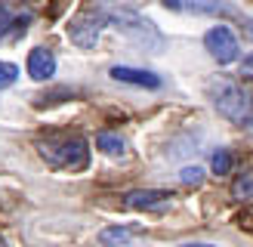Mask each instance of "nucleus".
<instances>
[{
  "mask_svg": "<svg viewBox=\"0 0 253 247\" xmlns=\"http://www.w3.org/2000/svg\"><path fill=\"white\" fill-rule=\"evenodd\" d=\"M37 155L53 170H65V173H78L90 167V145L86 139L74 133H53V136H41L34 142Z\"/></svg>",
  "mask_w": 253,
  "mask_h": 247,
  "instance_id": "f257e3e1",
  "label": "nucleus"
},
{
  "mask_svg": "<svg viewBox=\"0 0 253 247\" xmlns=\"http://www.w3.org/2000/svg\"><path fill=\"white\" fill-rule=\"evenodd\" d=\"M213 108L238 127H253V93L232 78H216L210 83Z\"/></svg>",
  "mask_w": 253,
  "mask_h": 247,
  "instance_id": "f03ea898",
  "label": "nucleus"
},
{
  "mask_svg": "<svg viewBox=\"0 0 253 247\" xmlns=\"http://www.w3.org/2000/svg\"><path fill=\"white\" fill-rule=\"evenodd\" d=\"M108 25H115L126 41L142 46L145 53H161L164 49V34L158 31V25L148 16H142V12H136V9H126V6L108 9Z\"/></svg>",
  "mask_w": 253,
  "mask_h": 247,
  "instance_id": "7ed1b4c3",
  "label": "nucleus"
},
{
  "mask_svg": "<svg viewBox=\"0 0 253 247\" xmlns=\"http://www.w3.org/2000/svg\"><path fill=\"white\" fill-rule=\"evenodd\" d=\"M34 25V9L25 0H0V43L22 41Z\"/></svg>",
  "mask_w": 253,
  "mask_h": 247,
  "instance_id": "20e7f679",
  "label": "nucleus"
},
{
  "mask_svg": "<svg viewBox=\"0 0 253 247\" xmlns=\"http://www.w3.org/2000/svg\"><path fill=\"white\" fill-rule=\"evenodd\" d=\"M105 25H108V12H102V9H86V12H81V16L68 25V37H71L74 46L93 49L99 43V34L105 31Z\"/></svg>",
  "mask_w": 253,
  "mask_h": 247,
  "instance_id": "39448f33",
  "label": "nucleus"
},
{
  "mask_svg": "<svg viewBox=\"0 0 253 247\" xmlns=\"http://www.w3.org/2000/svg\"><path fill=\"white\" fill-rule=\"evenodd\" d=\"M204 46H207V53L216 59L219 65H232V62H238V56H241L235 31L225 28V25H216V28H210L204 34Z\"/></svg>",
  "mask_w": 253,
  "mask_h": 247,
  "instance_id": "423d86ee",
  "label": "nucleus"
},
{
  "mask_svg": "<svg viewBox=\"0 0 253 247\" xmlns=\"http://www.w3.org/2000/svg\"><path fill=\"white\" fill-rule=\"evenodd\" d=\"M170 192L164 189H136L124 198V207L130 210H142V213H164L170 207Z\"/></svg>",
  "mask_w": 253,
  "mask_h": 247,
  "instance_id": "0eeeda50",
  "label": "nucleus"
},
{
  "mask_svg": "<svg viewBox=\"0 0 253 247\" xmlns=\"http://www.w3.org/2000/svg\"><path fill=\"white\" fill-rule=\"evenodd\" d=\"M115 81L130 83V86H142V90H158L161 86V74L148 71V68H130V65H115L108 71Z\"/></svg>",
  "mask_w": 253,
  "mask_h": 247,
  "instance_id": "6e6552de",
  "label": "nucleus"
},
{
  "mask_svg": "<svg viewBox=\"0 0 253 247\" xmlns=\"http://www.w3.org/2000/svg\"><path fill=\"white\" fill-rule=\"evenodd\" d=\"M28 74L37 83H41V81H53V74H56V56H53V49L34 46L31 53H28Z\"/></svg>",
  "mask_w": 253,
  "mask_h": 247,
  "instance_id": "1a4fd4ad",
  "label": "nucleus"
},
{
  "mask_svg": "<svg viewBox=\"0 0 253 247\" xmlns=\"http://www.w3.org/2000/svg\"><path fill=\"white\" fill-rule=\"evenodd\" d=\"M182 6H185L188 12H195V16H216V19L235 16V9H232L229 0H185Z\"/></svg>",
  "mask_w": 253,
  "mask_h": 247,
  "instance_id": "9d476101",
  "label": "nucleus"
},
{
  "mask_svg": "<svg viewBox=\"0 0 253 247\" xmlns=\"http://www.w3.org/2000/svg\"><path fill=\"white\" fill-rule=\"evenodd\" d=\"M96 148H99L102 155H108V158H124V155H126L124 136H121V133H111V130H105V133L96 136Z\"/></svg>",
  "mask_w": 253,
  "mask_h": 247,
  "instance_id": "9b49d317",
  "label": "nucleus"
},
{
  "mask_svg": "<svg viewBox=\"0 0 253 247\" xmlns=\"http://www.w3.org/2000/svg\"><path fill=\"white\" fill-rule=\"evenodd\" d=\"M232 198L238 204H253V167L241 170L232 182Z\"/></svg>",
  "mask_w": 253,
  "mask_h": 247,
  "instance_id": "f8f14e48",
  "label": "nucleus"
},
{
  "mask_svg": "<svg viewBox=\"0 0 253 247\" xmlns=\"http://www.w3.org/2000/svg\"><path fill=\"white\" fill-rule=\"evenodd\" d=\"M139 229H126V226H108L99 232V241L102 244H126L130 238H136Z\"/></svg>",
  "mask_w": 253,
  "mask_h": 247,
  "instance_id": "ddd939ff",
  "label": "nucleus"
},
{
  "mask_svg": "<svg viewBox=\"0 0 253 247\" xmlns=\"http://www.w3.org/2000/svg\"><path fill=\"white\" fill-rule=\"evenodd\" d=\"M232 164H235V158H232L229 152H225V148H222V152H216V155L210 158V170L216 173V176H225V173L232 170Z\"/></svg>",
  "mask_w": 253,
  "mask_h": 247,
  "instance_id": "4468645a",
  "label": "nucleus"
},
{
  "mask_svg": "<svg viewBox=\"0 0 253 247\" xmlns=\"http://www.w3.org/2000/svg\"><path fill=\"white\" fill-rule=\"evenodd\" d=\"M204 176H207V173L204 170H201V167H185L182 173H179V179H182V185H188V189H198V185L201 182H204Z\"/></svg>",
  "mask_w": 253,
  "mask_h": 247,
  "instance_id": "2eb2a0df",
  "label": "nucleus"
},
{
  "mask_svg": "<svg viewBox=\"0 0 253 247\" xmlns=\"http://www.w3.org/2000/svg\"><path fill=\"white\" fill-rule=\"evenodd\" d=\"M19 81V65H12V62H0V90L3 86H12Z\"/></svg>",
  "mask_w": 253,
  "mask_h": 247,
  "instance_id": "dca6fc26",
  "label": "nucleus"
},
{
  "mask_svg": "<svg viewBox=\"0 0 253 247\" xmlns=\"http://www.w3.org/2000/svg\"><path fill=\"white\" fill-rule=\"evenodd\" d=\"M244 34H247L250 41H253V22H244Z\"/></svg>",
  "mask_w": 253,
  "mask_h": 247,
  "instance_id": "f3484780",
  "label": "nucleus"
},
{
  "mask_svg": "<svg viewBox=\"0 0 253 247\" xmlns=\"http://www.w3.org/2000/svg\"><path fill=\"white\" fill-rule=\"evenodd\" d=\"M164 3H167L170 9H179V6H182V3H179V0H164Z\"/></svg>",
  "mask_w": 253,
  "mask_h": 247,
  "instance_id": "a211bd4d",
  "label": "nucleus"
},
{
  "mask_svg": "<svg viewBox=\"0 0 253 247\" xmlns=\"http://www.w3.org/2000/svg\"><path fill=\"white\" fill-rule=\"evenodd\" d=\"M244 68H247V71H253V56H247V59H244Z\"/></svg>",
  "mask_w": 253,
  "mask_h": 247,
  "instance_id": "6ab92c4d",
  "label": "nucleus"
},
{
  "mask_svg": "<svg viewBox=\"0 0 253 247\" xmlns=\"http://www.w3.org/2000/svg\"><path fill=\"white\" fill-rule=\"evenodd\" d=\"M0 244H3V235H0Z\"/></svg>",
  "mask_w": 253,
  "mask_h": 247,
  "instance_id": "aec40b11",
  "label": "nucleus"
}]
</instances>
